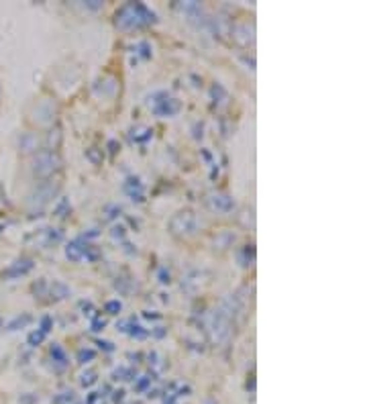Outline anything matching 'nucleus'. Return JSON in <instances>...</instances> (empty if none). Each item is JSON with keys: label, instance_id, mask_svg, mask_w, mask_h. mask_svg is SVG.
<instances>
[{"label": "nucleus", "instance_id": "nucleus-6", "mask_svg": "<svg viewBox=\"0 0 367 404\" xmlns=\"http://www.w3.org/2000/svg\"><path fill=\"white\" fill-rule=\"evenodd\" d=\"M180 111V103L176 98H168L164 96V100H157V105L153 107V113L160 117H174Z\"/></svg>", "mask_w": 367, "mask_h": 404}, {"label": "nucleus", "instance_id": "nucleus-2", "mask_svg": "<svg viewBox=\"0 0 367 404\" xmlns=\"http://www.w3.org/2000/svg\"><path fill=\"white\" fill-rule=\"evenodd\" d=\"M60 166H62V160L58 158V154H54V151H41L33 160V174L37 178H47L54 172H58Z\"/></svg>", "mask_w": 367, "mask_h": 404}, {"label": "nucleus", "instance_id": "nucleus-18", "mask_svg": "<svg viewBox=\"0 0 367 404\" xmlns=\"http://www.w3.org/2000/svg\"><path fill=\"white\" fill-rule=\"evenodd\" d=\"M92 382H96V374H88V376L82 378V384H84V386H90Z\"/></svg>", "mask_w": 367, "mask_h": 404}, {"label": "nucleus", "instance_id": "nucleus-12", "mask_svg": "<svg viewBox=\"0 0 367 404\" xmlns=\"http://www.w3.org/2000/svg\"><path fill=\"white\" fill-rule=\"evenodd\" d=\"M21 147H23L25 151H33V149L39 147V139H37L35 135H25V137L21 139Z\"/></svg>", "mask_w": 367, "mask_h": 404}, {"label": "nucleus", "instance_id": "nucleus-16", "mask_svg": "<svg viewBox=\"0 0 367 404\" xmlns=\"http://www.w3.org/2000/svg\"><path fill=\"white\" fill-rule=\"evenodd\" d=\"M29 321H31V317H25V319H23V321H21V319H17V321H15V323H11V327H9V331H15V329H17V327H19V325H21V327H23V325H27V323H29Z\"/></svg>", "mask_w": 367, "mask_h": 404}, {"label": "nucleus", "instance_id": "nucleus-17", "mask_svg": "<svg viewBox=\"0 0 367 404\" xmlns=\"http://www.w3.org/2000/svg\"><path fill=\"white\" fill-rule=\"evenodd\" d=\"M49 329H51V319H49V317H43V319H41V331L47 335Z\"/></svg>", "mask_w": 367, "mask_h": 404}, {"label": "nucleus", "instance_id": "nucleus-10", "mask_svg": "<svg viewBox=\"0 0 367 404\" xmlns=\"http://www.w3.org/2000/svg\"><path fill=\"white\" fill-rule=\"evenodd\" d=\"M51 294H54L58 300L70 296V288L64 284V282H54V286H51Z\"/></svg>", "mask_w": 367, "mask_h": 404}, {"label": "nucleus", "instance_id": "nucleus-14", "mask_svg": "<svg viewBox=\"0 0 367 404\" xmlns=\"http://www.w3.org/2000/svg\"><path fill=\"white\" fill-rule=\"evenodd\" d=\"M43 339H45V333H43V331H35V333H31V335H29V345H33V347H35V345H39Z\"/></svg>", "mask_w": 367, "mask_h": 404}, {"label": "nucleus", "instance_id": "nucleus-11", "mask_svg": "<svg viewBox=\"0 0 367 404\" xmlns=\"http://www.w3.org/2000/svg\"><path fill=\"white\" fill-rule=\"evenodd\" d=\"M51 358H54V362H60V364H62V368L68 364L66 353H64V349H62L58 343H54V345H51Z\"/></svg>", "mask_w": 367, "mask_h": 404}, {"label": "nucleus", "instance_id": "nucleus-1", "mask_svg": "<svg viewBox=\"0 0 367 404\" xmlns=\"http://www.w3.org/2000/svg\"><path fill=\"white\" fill-rule=\"evenodd\" d=\"M155 21V15L141 3L135 5H127L121 9V13H117V25L121 29H139L145 25H151Z\"/></svg>", "mask_w": 367, "mask_h": 404}, {"label": "nucleus", "instance_id": "nucleus-5", "mask_svg": "<svg viewBox=\"0 0 367 404\" xmlns=\"http://www.w3.org/2000/svg\"><path fill=\"white\" fill-rule=\"evenodd\" d=\"M231 33H233V39H235L239 45H243V47H247V45H251V43L255 41V31H253V27L247 25V23L235 25Z\"/></svg>", "mask_w": 367, "mask_h": 404}, {"label": "nucleus", "instance_id": "nucleus-7", "mask_svg": "<svg viewBox=\"0 0 367 404\" xmlns=\"http://www.w3.org/2000/svg\"><path fill=\"white\" fill-rule=\"evenodd\" d=\"M208 202H211V209H215L219 213H231L235 209V200L229 194H215V196H211Z\"/></svg>", "mask_w": 367, "mask_h": 404}, {"label": "nucleus", "instance_id": "nucleus-13", "mask_svg": "<svg viewBox=\"0 0 367 404\" xmlns=\"http://www.w3.org/2000/svg\"><path fill=\"white\" fill-rule=\"evenodd\" d=\"M78 360H80V364H86V362L94 360V351H92V349H80Z\"/></svg>", "mask_w": 367, "mask_h": 404}, {"label": "nucleus", "instance_id": "nucleus-15", "mask_svg": "<svg viewBox=\"0 0 367 404\" xmlns=\"http://www.w3.org/2000/svg\"><path fill=\"white\" fill-rule=\"evenodd\" d=\"M121 309H123V305H121L119 300H111V302H107V311H109L111 315H119Z\"/></svg>", "mask_w": 367, "mask_h": 404}, {"label": "nucleus", "instance_id": "nucleus-19", "mask_svg": "<svg viewBox=\"0 0 367 404\" xmlns=\"http://www.w3.org/2000/svg\"><path fill=\"white\" fill-rule=\"evenodd\" d=\"M104 325H107V323L98 319V321H94V323H92V331H100V329H104Z\"/></svg>", "mask_w": 367, "mask_h": 404}, {"label": "nucleus", "instance_id": "nucleus-9", "mask_svg": "<svg viewBox=\"0 0 367 404\" xmlns=\"http://www.w3.org/2000/svg\"><path fill=\"white\" fill-rule=\"evenodd\" d=\"M31 268H33V262H31V260H23V262H17L11 270H7V276H9V278H17V276L27 274Z\"/></svg>", "mask_w": 367, "mask_h": 404}, {"label": "nucleus", "instance_id": "nucleus-8", "mask_svg": "<svg viewBox=\"0 0 367 404\" xmlns=\"http://www.w3.org/2000/svg\"><path fill=\"white\" fill-rule=\"evenodd\" d=\"M86 247H88V245H82L80 241H74V243H70V245H68V249H66V256H68V260H72V262H80L82 258H86Z\"/></svg>", "mask_w": 367, "mask_h": 404}, {"label": "nucleus", "instance_id": "nucleus-3", "mask_svg": "<svg viewBox=\"0 0 367 404\" xmlns=\"http://www.w3.org/2000/svg\"><path fill=\"white\" fill-rule=\"evenodd\" d=\"M211 333H213V341H217V343H225L231 337V313L229 311L219 309L213 315Z\"/></svg>", "mask_w": 367, "mask_h": 404}, {"label": "nucleus", "instance_id": "nucleus-4", "mask_svg": "<svg viewBox=\"0 0 367 404\" xmlns=\"http://www.w3.org/2000/svg\"><path fill=\"white\" fill-rule=\"evenodd\" d=\"M170 227L176 235H188L196 229V215L190 213V211H184V213H178L174 215V219L170 221Z\"/></svg>", "mask_w": 367, "mask_h": 404}]
</instances>
